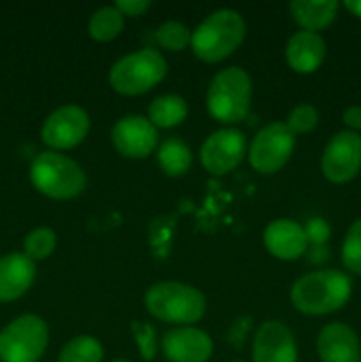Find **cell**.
<instances>
[{
  "label": "cell",
  "instance_id": "1",
  "mask_svg": "<svg viewBox=\"0 0 361 362\" xmlns=\"http://www.w3.org/2000/svg\"><path fill=\"white\" fill-rule=\"evenodd\" d=\"M353 293L349 276L340 271H315L297 279L290 288V303L303 315H329L345 306Z\"/></svg>",
  "mask_w": 361,
  "mask_h": 362
},
{
  "label": "cell",
  "instance_id": "2",
  "mask_svg": "<svg viewBox=\"0 0 361 362\" xmlns=\"http://www.w3.org/2000/svg\"><path fill=\"white\" fill-rule=\"evenodd\" d=\"M246 25L243 16L232 9L209 14L191 34V49L202 62L216 64L232 55L243 42Z\"/></svg>",
  "mask_w": 361,
  "mask_h": 362
},
{
  "label": "cell",
  "instance_id": "3",
  "mask_svg": "<svg viewBox=\"0 0 361 362\" xmlns=\"http://www.w3.org/2000/svg\"><path fill=\"white\" fill-rule=\"evenodd\" d=\"M145 308L166 324H195L205 313V297L200 290L177 281H161L145 293Z\"/></svg>",
  "mask_w": 361,
  "mask_h": 362
},
{
  "label": "cell",
  "instance_id": "4",
  "mask_svg": "<svg viewBox=\"0 0 361 362\" xmlns=\"http://www.w3.org/2000/svg\"><path fill=\"white\" fill-rule=\"evenodd\" d=\"M30 182L53 200H69L85 189V173L76 161L59 152H41L30 165Z\"/></svg>",
  "mask_w": 361,
  "mask_h": 362
},
{
  "label": "cell",
  "instance_id": "5",
  "mask_svg": "<svg viewBox=\"0 0 361 362\" xmlns=\"http://www.w3.org/2000/svg\"><path fill=\"white\" fill-rule=\"evenodd\" d=\"M251 80L243 67H227L212 78L207 90V110L218 122H241L250 112Z\"/></svg>",
  "mask_w": 361,
  "mask_h": 362
},
{
  "label": "cell",
  "instance_id": "6",
  "mask_svg": "<svg viewBox=\"0 0 361 362\" xmlns=\"http://www.w3.org/2000/svg\"><path fill=\"white\" fill-rule=\"evenodd\" d=\"M166 60L158 49L144 48L130 53L110 69V85L120 95H140L166 76Z\"/></svg>",
  "mask_w": 361,
  "mask_h": 362
},
{
  "label": "cell",
  "instance_id": "7",
  "mask_svg": "<svg viewBox=\"0 0 361 362\" xmlns=\"http://www.w3.org/2000/svg\"><path fill=\"white\" fill-rule=\"evenodd\" d=\"M48 346V325L38 315H21L0 331V361L38 362Z\"/></svg>",
  "mask_w": 361,
  "mask_h": 362
},
{
  "label": "cell",
  "instance_id": "8",
  "mask_svg": "<svg viewBox=\"0 0 361 362\" xmlns=\"http://www.w3.org/2000/svg\"><path fill=\"white\" fill-rule=\"evenodd\" d=\"M296 138L292 131L283 122H273L262 127L257 133V136L251 141L250 152V165L258 173H271L280 172L292 156Z\"/></svg>",
  "mask_w": 361,
  "mask_h": 362
},
{
  "label": "cell",
  "instance_id": "9",
  "mask_svg": "<svg viewBox=\"0 0 361 362\" xmlns=\"http://www.w3.org/2000/svg\"><path fill=\"white\" fill-rule=\"evenodd\" d=\"M326 179L333 184L353 180L361 170V136L354 131H340L326 145L321 159Z\"/></svg>",
  "mask_w": 361,
  "mask_h": 362
},
{
  "label": "cell",
  "instance_id": "10",
  "mask_svg": "<svg viewBox=\"0 0 361 362\" xmlns=\"http://www.w3.org/2000/svg\"><path fill=\"white\" fill-rule=\"evenodd\" d=\"M91 120L87 112L76 105H66L53 110L46 117L41 138L53 151H69L87 136Z\"/></svg>",
  "mask_w": 361,
  "mask_h": 362
},
{
  "label": "cell",
  "instance_id": "11",
  "mask_svg": "<svg viewBox=\"0 0 361 362\" xmlns=\"http://www.w3.org/2000/svg\"><path fill=\"white\" fill-rule=\"evenodd\" d=\"M246 152V138L237 129H219L204 141L200 163L212 175H225L241 165Z\"/></svg>",
  "mask_w": 361,
  "mask_h": 362
},
{
  "label": "cell",
  "instance_id": "12",
  "mask_svg": "<svg viewBox=\"0 0 361 362\" xmlns=\"http://www.w3.org/2000/svg\"><path fill=\"white\" fill-rule=\"evenodd\" d=\"M112 144L124 158H147L156 147L158 133L151 120L140 115H127L112 127Z\"/></svg>",
  "mask_w": 361,
  "mask_h": 362
},
{
  "label": "cell",
  "instance_id": "13",
  "mask_svg": "<svg viewBox=\"0 0 361 362\" xmlns=\"http://www.w3.org/2000/svg\"><path fill=\"white\" fill-rule=\"evenodd\" d=\"M253 362H297V346L290 329L282 322H265L253 339Z\"/></svg>",
  "mask_w": 361,
  "mask_h": 362
},
{
  "label": "cell",
  "instance_id": "14",
  "mask_svg": "<svg viewBox=\"0 0 361 362\" xmlns=\"http://www.w3.org/2000/svg\"><path fill=\"white\" fill-rule=\"evenodd\" d=\"M161 349L170 362H207L212 356V339L200 329L176 327L163 336Z\"/></svg>",
  "mask_w": 361,
  "mask_h": 362
},
{
  "label": "cell",
  "instance_id": "15",
  "mask_svg": "<svg viewBox=\"0 0 361 362\" xmlns=\"http://www.w3.org/2000/svg\"><path fill=\"white\" fill-rule=\"evenodd\" d=\"M321 362H361V345L357 334L345 324L326 325L317 339Z\"/></svg>",
  "mask_w": 361,
  "mask_h": 362
},
{
  "label": "cell",
  "instance_id": "16",
  "mask_svg": "<svg viewBox=\"0 0 361 362\" xmlns=\"http://www.w3.org/2000/svg\"><path fill=\"white\" fill-rule=\"evenodd\" d=\"M264 246L275 258L296 260L306 253V233L299 223L290 219H276L265 228Z\"/></svg>",
  "mask_w": 361,
  "mask_h": 362
},
{
  "label": "cell",
  "instance_id": "17",
  "mask_svg": "<svg viewBox=\"0 0 361 362\" xmlns=\"http://www.w3.org/2000/svg\"><path fill=\"white\" fill-rule=\"evenodd\" d=\"M35 279V264L25 253L0 258V303L20 299Z\"/></svg>",
  "mask_w": 361,
  "mask_h": 362
},
{
  "label": "cell",
  "instance_id": "18",
  "mask_svg": "<svg viewBox=\"0 0 361 362\" xmlns=\"http://www.w3.org/2000/svg\"><path fill=\"white\" fill-rule=\"evenodd\" d=\"M287 62L296 73L308 74L319 69L326 57L324 39L315 32L299 30L289 39L285 49Z\"/></svg>",
  "mask_w": 361,
  "mask_h": 362
},
{
  "label": "cell",
  "instance_id": "19",
  "mask_svg": "<svg viewBox=\"0 0 361 362\" xmlns=\"http://www.w3.org/2000/svg\"><path fill=\"white\" fill-rule=\"evenodd\" d=\"M290 16L303 30L315 32L324 30L335 21L338 13V2L335 0H294L289 6Z\"/></svg>",
  "mask_w": 361,
  "mask_h": 362
},
{
  "label": "cell",
  "instance_id": "20",
  "mask_svg": "<svg viewBox=\"0 0 361 362\" xmlns=\"http://www.w3.org/2000/svg\"><path fill=\"white\" fill-rule=\"evenodd\" d=\"M188 105L180 95H159L149 105V120L154 127H176L186 119Z\"/></svg>",
  "mask_w": 361,
  "mask_h": 362
},
{
  "label": "cell",
  "instance_id": "21",
  "mask_svg": "<svg viewBox=\"0 0 361 362\" xmlns=\"http://www.w3.org/2000/svg\"><path fill=\"white\" fill-rule=\"evenodd\" d=\"M158 161L163 172L170 177H180L190 170L193 156L190 147L179 138H170L159 147Z\"/></svg>",
  "mask_w": 361,
  "mask_h": 362
},
{
  "label": "cell",
  "instance_id": "22",
  "mask_svg": "<svg viewBox=\"0 0 361 362\" xmlns=\"http://www.w3.org/2000/svg\"><path fill=\"white\" fill-rule=\"evenodd\" d=\"M124 28V16L113 7H101L88 20V34L94 41L108 42Z\"/></svg>",
  "mask_w": 361,
  "mask_h": 362
},
{
  "label": "cell",
  "instance_id": "23",
  "mask_svg": "<svg viewBox=\"0 0 361 362\" xmlns=\"http://www.w3.org/2000/svg\"><path fill=\"white\" fill-rule=\"evenodd\" d=\"M103 346L92 336H76L62 346L59 354V362H101Z\"/></svg>",
  "mask_w": 361,
  "mask_h": 362
},
{
  "label": "cell",
  "instance_id": "24",
  "mask_svg": "<svg viewBox=\"0 0 361 362\" xmlns=\"http://www.w3.org/2000/svg\"><path fill=\"white\" fill-rule=\"evenodd\" d=\"M57 244V235L52 228L46 226H39V228L32 230L23 240L25 255L30 258L32 262L45 260L53 253Z\"/></svg>",
  "mask_w": 361,
  "mask_h": 362
},
{
  "label": "cell",
  "instance_id": "25",
  "mask_svg": "<svg viewBox=\"0 0 361 362\" xmlns=\"http://www.w3.org/2000/svg\"><path fill=\"white\" fill-rule=\"evenodd\" d=\"M156 39L165 49L179 52L191 42V32L186 25L179 21H166L156 30Z\"/></svg>",
  "mask_w": 361,
  "mask_h": 362
},
{
  "label": "cell",
  "instance_id": "26",
  "mask_svg": "<svg viewBox=\"0 0 361 362\" xmlns=\"http://www.w3.org/2000/svg\"><path fill=\"white\" fill-rule=\"evenodd\" d=\"M342 262L354 274H361V218L350 225L342 246Z\"/></svg>",
  "mask_w": 361,
  "mask_h": 362
},
{
  "label": "cell",
  "instance_id": "27",
  "mask_svg": "<svg viewBox=\"0 0 361 362\" xmlns=\"http://www.w3.org/2000/svg\"><path fill=\"white\" fill-rule=\"evenodd\" d=\"M285 124L294 134L310 133L317 127L319 112L311 105H299L289 113V119H287Z\"/></svg>",
  "mask_w": 361,
  "mask_h": 362
},
{
  "label": "cell",
  "instance_id": "28",
  "mask_svg": "<svg viewBox=\"0 0 361 362\" xmlns=\"http://www.w3.org/2000/svg\"><path fill=\"white\" fill-rule=\"evenodd\" d=\"M134 338H137V345L140 349L142 357L145 361H152L156 356V345H154V331L149 324H133Z\"/></svg>",
  "mask_w": 361,
  "mask_h": 362
},
{
  "label": "cell",
  "instance_id": "29",
  "mask_svg": "<svg viewBox=\"0 0 361 362\" xmlns=\"http://www.w3.org/2000/svg\"><path fill=\"white\" fill-rule=\"evenodd\" d=\"M304 233H306L308 244H314V246H324L326 240L331 235V228H329L328 223L321 218H314L303 226Z\"/></svg>",
  "mask_w": 361,
  "mask_h": 362
},
{
  "label": "cell",
  "instance_id": "30",
  "mask_svg": "<svg viewBox=\"0 0 361 362\" xmlns=\"http://www.w3.org/2000/svg\"><path fill=\"white\" fill-rule=\"evenodd\" d=\"M151 7V2L149 0H119L115 4V9L119 11L120 14H126V16H140L145 11Z\"/></svg>",
  "mask_w": 361,
  "mask_h": 362
},
{
  "label": "cell",
  "instance_id": "31",
  "mask_svg": "<svg viewBox=\"0 0 361 362\" xmlns=\"http://www.w3.org/2000/svg\"><path fill=\"white\" fill-rule=\"evenodd\" d=\"M342 119H343V124L349 127V131H354V133L360 131L361 129V106H349V108H345Z\"/></svg>",
  "mask_w": 361,
  "mask_h": 362
},
{
  "label": "cell",
  "instance_id": "32",
  "mask_svg": "<svg viewBox=\"0 0 361 362\" xmlns=\"http://www.w3.org/2000/svg\"><path fill=\"white\" fill-rule=\"evenodd\" d=\"M328 255L329 251L326 250V246H314L311 247L310 255H308V260H310L311 264H321V262L328 260Z\"/></svg>",
  "mask_w": 361,
  "mask_h": 362
},
{
  "label": "cell",
  "instance_id": "33",
  "mask_svg": "<svg viewBox=\"0 0 361 362\" xmlns=\"http://www.w3.org/2000/svg\"><path fill=\"white\" fill-rule=\"evenodd\" d=\"M343 6H345V9H349L354 16L361 18V0H347Z\"/></svg>",
  "mask_w": 361,
  "mask_h": 362
},
{
  "label": "cell",
  "instance_id": "34",
  "mask_svg": "<svg viewBox=\"0 0 361 362\" xmlns=\"http://www.w3.org/2000/svg\"><path fill=\"white\" fill-rule=\"evenodd\" d=\"M113 362H131V361H113Z\"/></svg>",
  "mask_w": 361,
  "mask_h": 362
},
{
  "label": "cell",
  "instance_id": "35",
  "mask_svg": "<svg viewBox=\"0 0 361 362\" xmlns=\"http://www.w3.org/2000/svg\"><path fill=\"white\" fill-rule=\"evenodd\" d=\"M232 362H246V361H232Z\"/></svg>",
  "mask_w": 361,
  "mask_h": 362
}]
</instances>
